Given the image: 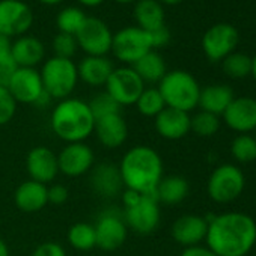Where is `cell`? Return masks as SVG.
<instances>
[{
    "label": "cell",
    "mask_w": 256,
    "mask_h": 256,
    "mask_svg": "<svg viewBox=\"0 0 256 256\" xmlns=\"http://www.w3.org/2000/svg\"><path fill=\"white\" fill-rule=\"evenodd\" d=\"M205 241L217 256H247L256 244V222L238 211L214 216L208 220Z\"/></svg>",
    "instance_id": "6da1fadb"
},
{
    "label": "cell",
    "mask_w": 256,
    "mask_h": 256,
    "mask_svg": "<svg viewBox=\"0 0 256 256\" xmlns=\"http://www.w3.org/2000/svg\"><path fill=\"white\" fill-rule=\"evenodd\" d=\"M125 188L140 194H156L163 178V160L151 146L138 145L128 150L118 166Z\"/></svg>",
    "instance_id": "7a4b0ae2"
},
{
    "label": "cell",
    "mask_w": 256,
    "mask_h": 256,
    "mask_svg": "<svg viewBox=\"0 0 256 256\" xmlns=\"http://www.w3.org/2000/svg\"><path fill=\"white\" fill-rule=\"evenodd\" d=\"M50 126L53 133L66 144L84 142L94 134L95 118L86 101L68 96L60 100L52 110Z\"/></svg>",
    "instance_id": "3957f363"
},
{
    "label": "cell",
    "mask_w": 256,
    "mask_h": 256,
    "mask_svg": "<svg viewBox=\"0 0 256 256\" xmlns=\"http://www.w3.org/2000/svg\"><path fill=\"white\" fill-rule=\"evenodd\" d=\"M164 100L166 107L190 113L199 104L200 86L198 80L187 71H168L157 88Z\"/></svg>",
    "instance_id": "277c9868"
},
{
    "label": "cell",
    "mask_w": 256,
    "mask_h": 256,
    "mask_svg": "<svg viewBox=\"0 0 256 256\" xmlns=\"http://www.w3.org/2000/svg\"><path fill=\"white\" fill-rule=\"evenodd\" d=\"M40 74L47 95L59 101L71 96L78 83V71L72 59L53 56L44 62Z\"/></svg>",
    "instance_id": "5b68a950"
},
{
    "label": "cell",
    "mask_w": 256,
    "mask_h": 256,
    "mask_svg": "<svg viewBox=\"0 0 256 256\" xmlns=\"http://www.w3.org/2000/svg\"><path fill=\"white\" fill-rule=\"evenodd\" d=\"M151 50L154 48L150 32L138 26H126L113 35L112 53L119 62L128 66H133Z\"/></svg>",
    "instance_id": "8992f818"
},
{
    "label": "cell",
    "mask_w": 256,
    "mask_h": 256,
    "mask_svg": "<svg viewBox=\"0 0 256 256\" xmlns=\"http://www.w3.org/2000/svg\"><path fill=\"white\" fill-rule=\"evenodd\" d=\"M246 178L235 164H222L212 170L206 182L208 196L217 204H229L241 196Z\"/></svg>",
    "instance_id": "52a82bcc"
},
{
    "label": "cell",
    "mask_w": 256,
    "mask_h": 256,
    "mask_svg": "<svg viewBox=\"0 0 256 256\" xmlns=\"http://www.w3.org/2000/svg\"><path fill=\"white\" fill-rule=\"evenodd\" d=\"M6 88L17 104L46 106L52 100L44 90L41 74L36 68H17Z\"/></svg>",
    "instance_id": "ba28073f"
},
{
    "label": "cell",
    "mask_w": 256,
    "mask_h": 256,
    "mask_svg": "<svg viewBox=\"0 0 256 256\" xmlns=\"http://www.w3.org/2000/svg\"><path fill=\"white\" fill-rule=\"evenodd\" d=\"M106 92L120 106H133L146 88L144 80L138 76L133 66L114 68L107 78Z\"/></svg>",
    "instance_id": "9c48e42d"
},
{
    "label": "cell",
    "mask_w": 256,
    "mask_h": 256,
    "mask_svg": "<svg viewBox=\"0 0 256 256\" xmlns=\"http://www.w3.org/2000/svg\"><path fill=\"white\" fill-rule=\"evenodd\" d=\"M77 46L88 56H106L112 52L113 34L98 17H88L82 29L76 34Z\"/></svg>",
    "instance_id": "30bf717a"
},
{
    "label": "cell",
    "mask_w": 256,
    "mask_h": 256,
    "mask_svg": "<svg viewBox=\"0 0 256 256\" xmlns=\"http://www.w3.org/2000/svg\"><path fill=\"white\" fill-rule=\"evenodd\" d=\"M156 194H142L140 200L132 206L124 208V220L126 228L140 235L154 232L160 223V206Z\"/></svg>",
    "instance_id": "8fae6325"
},
{
    "label": "cell",
    "mask_w": 256,
    "mask_h": 256,
    "mask_svg": "<svg viewBox=\"0 0 256 256\" xmlns=\"http://www.w3.org/2000/svg\"><path fill=\"white\" fill-rule=\"evenodd\" d=\"M95 236H96V247L106 252H112L119 248L128 234L126 223L124 220V216L118 210H106L102 211L95 224Z\"/></svg>",
    "instance_id": "7c38bea8"
},
{
    "label": "cell",
    "mask_w": 256,
    "mask_h": 256,
    "mask_svg": "<svg viewBox=\"0 0 256 256\" xmlns=\"http://www.w3.org/2000/svg\"><path fill=\"white\" fill-rule=\"evenodd\" d=\"M240 41L238 30L228 23L211 26L202 36V50L208 60L222 62L226 56L235 52Z\"/></svg>",
    "instance_id": "4fadbf2b"
},
{
    "label": "cell",
    "mask_w": 256,
    "mask_h": 256,
    "mask_svg": "<svg viewBox=\"0 0 256 256\" xmlns=\"http://www.w3.org/2000/svg\"><path fill=\"white\" fill-rule=\"evenodd\" d=\"M34 12L23 0H0V35L23 36L32 28Z\"/></svg>",
    "instance_id": "5bb4252c"
},
{
    "label": "cell",
    "mask_w": 256,
    "mask_h": 256,
    "mask_svg": "<svg viewBox=\"0 0 256 256\" xmlns=\"http://www.w3.org/2000/svg\"><path fill=\"white\" fill-rule=\"evenodd\" d=\"M95 162L94 151L84 142L66 144L58 154L59 172L70 178H77L88 174Z\"/></svg>",
    "instance_id": "9a60e30c"
},
{
    "label": "cell",
    "mask_w": 256,
    "mask_h": 256,
    "mask_svg": "<svg viewBox=\"0 0 256 256\" xmlns=\"http://www.w3.org/2000/svg\"><path fill=\"white\" fill-rule=\"evenodd\" d=\"M224 124L240 134L256 130V100L252 96H236L223 112Z\"/></svg>",
    "instance_id": "2e32d148"
},
{
    "label": "cell",
    "mask_w": 256,
    "mask_h": 256,
    "mask_svg": "<svg viewBox=\"0 0 256 256\" xmlns=\"http://www.w3.org/2000/svg\"><path fill=\"white\" fill-rule=\"evenodd\" d=\"M26 169L30 180L47 186L59 174L58 156L47 146H35L28 154Z\"/></svg>",
    "instance_id": "e0dca14e"
},
{
    "label": "cell",
    "mask_w": 256,
    "mask_h": 256,
    "mask_svg": "<svg viewBox=\"0 0 256 256\" xmlns=\"http://www.w3.org/2000/svg\"><path fill=\"white\" fill-rule=\"evenodd\" d=\"M94 133L104 148L116 150L125 144L128 138V126L122 114L114 113L95 119Z\"/></svg>",
    "instance_id": "ac0fdd59"
},
{
    "label": "cell",
    "mask_w": 256,
    "mask_h": 256,
    "mask_svg": "<svg viewBox=\"0 0 256 256\" xmlns=\"http://www.w3.org/2000/svg\"><path fill=\"white\" fill-rule=\"evenodd\" d=\"M190 119L187 112L164 107L156 118L154 125L157 133L168 140H180L190 133Z\"/></svg>",
    "instance_id": "d6986e66"
},
{
    "label": "cell",
    "mask_w": 256,
    "mask_h": 256,
    "mask_svg": "<svg viewBox=\"0 0 256 256\" xmlns=\"http://www.w3.org/2000/svg\"><path fill=\"white\" fill-rule=\"evenodd\" d=\"M208 230V220L198 214H186L175 220L172 224V236L174 240L184 246V247H193L199 246Z\"/></svg>",
    "instance_id": "ffe728a7"
},
{
    "label": "cell",
    "mask_w": 256,
    "mask_h": 256,
    "mask_svg": "<svg viewBox=\"0 0 256 256\" xmlns=\"http://www.w3.org/2000/svg\"><path fill=\"white\" fill-rule=\"evenodd\" d=\"M90 186L94 192L102 198H116L124 190L119 168L112 163H100L92 169Z\"/></svg>",
    "instance_id": "44dd1931"
},
{
    "label": "cell",
    "mask_w": 256,
    "mask_h": 256,
    "mask_svg": "<svg viewBox=\"0 0 256 256\" xmlns=\"http://www.w3.org/2000/svg\"><path fill=\"white\" fill-rule=\"evenodd\" d=\"M11 56L18 68H35L44 60L46 47L41 40L30 35H23L12 42Z\"/></svg>",
    "instance_id": "7402d4cb"
},
{
    "label": "cell",
    "mask_w": 256,
    "mask_h": 256,
    "mask_svg": "<svg viewBox=\"0 0 256 256\" xmlns=\"http://www.w3.org/2000/svg\"><path fill=\"white\" fill-rule=\"evenodd\" d=\"M113 70V62L106 56H86L77 65L78 80L94 88L104 86Z\"/></svg>",
    "instance_id": "603a6c76"
},
{
    "label": "cell",
    "mask_w": 256,
    "mask_h": 256,
    "mask_svg": "<svg viewBox=\"0 0 256 256\" xmlns=\"http://www.w3.org/2000/svg\"><path fill=\"white\" fill-rule=\"evenodd\" d=\"M14 202L18 206V210L24 212H36L41 211L47 204V186L36 182L34 180L22 182L16 193H14Z\"/></svg>",
    "instance_id": "cb8c5ba5"
},
{
    "label": "cell",
    "mask_w": 256,
    "mask_h": 256,
    "mask_svg": "<svg viewBox=\"0 0 256 256\" xmlns=\"http://www.w3.org/2000/svg\"><path fill=\"white\" fill-rule=\"evenodd\" d=\"M235 98L234 90L228 84H210L204 89H200L199 95V107L204 112L212 113L216 116L223 114V112L228 108V106Z\"/></svg>",
    "instance_id": "d4e9b609"
},
{
    "label": "cell",
    "mask_w": 256,
    "mask_h": 256,
    "mask_svg": "<svg viewBox=\"0 0 256 256\" xmlns=\"http://www.w3.org/2000/svg\"><path fill=\"white\" fill-rule=\"evenodd\" d=\"M133 17L138 23L136 26L146 32H154L166 26L164 10L158 0H138L133 10Z\"/></svg>",
    "instance_id": "484cf974"
},
{
    "label": "cell",
    "mask_w": 256,
    "mask_h": 256,
    "mask_svg": "<svg viewBox=\"0 0 256 256\" xmlns=\"http://www.w3.org/2000/svg\"><path fill=\"white\" fill-rule=\"evenodd\" d=\"M188 181L180 175L163 176L156 188V198L158 204L176 205L182 202L188 194Z\"/></svg>",
    "instance_id": "4316f807"
},
{
    "label": "cell",
    "mask_w": 256,
    "mask_h": 256,
    "mask_svg": "<svg viewBox=\"0 0 256 256\" xmlns=\"http://www.w3.org/2000/svg\"><path fill=\"white\" fill-rule=\"evenodd\" d=\"M133 70L138 72V76L144 80L145 84L146 83H160V80L168 72L166 62H164L163 56L156 50H151L142 59H139L133 65Z\"/></svg>",
    "instance_id": "83f0119b"
},
{
    "label": "cell",
    "mask_w": 256,
    "mask_h": 256,
    "mask_svg": "<svg viewBox=\"0 0 256 256\" xmlns=\"http://www.w3.org/2000/svg\"><path fill=\"white\" fill-rule=\"evenodd\" d=\"M68 242L71 247H74L76 250H90L94 247H96V236H95V228L94 224L89 223H76L70 228L68 230Z\"/></svg>",
    "instance_id": "f1b7e54d"
},
{
    "label": "cell",
    "mask_w": 256,
    "mask_h": 256,
    "mask_svg": "<svg viewBox=\"0 0 256 256\" xmlns=\"http://www.w3.org/2000/svg\"><path fill=\"white\" fill-rule=\"evenodd\" d=\"M224 74L230 78H246L252 74V58L241 52H234L222 60Z\"/></svg>",
    "instance_id": "f546056e"
},
{
    "label": "cell",
    "mask_w": 256,
    "mask_h": 256,
    "mask_svg": "<svg viewBox=\"0 0 256 256\" xmlns=\"http://www.w3.org/2000/svg\"><path fill=\"white\" fill-rule=\"evenodd\" d=\"M86 14L76 6H68L64 8L62 11H59L58 17H56V26L59 29V32L62 34H70L74 35L82 29L83 23L86 22Z\"/></svg>",
    "instance_id": "4dcf8cb0"
},
{
    "label": "cell",
    "mask_w": 256,
    "mask_h": 256,
    "mask_svg": "<svg viewBox=\"0 0 256 256\" xmlns=\"http://www.w3.org/2000/svg\"><path fill=\"white\" fill-rule=\"evenodd\" d=\"M136 107L140 114L146 118H156L166 107V104L157 88H145L136 101Z\"/></svg>",
    "instance_id": "1f68e13d"
},
{
    "label": "cell",
    "mask_w": 256,
    "mask_h": 256,
    "mask_svg": "<svg viewBox=\"0 0 256 256\" xmlns=\"http://www.w3.org/2000/svg\"><path fill=\"white\" fill-rule=\"evenodd\" d=\"M220 130V118L208 113V112H198L190 119V132H193L199 138H211L217 134Z\"/></svg>",
    "instance_id": "d6a6232c"
},
{
    "label": "cell",
    "mask_w": 256,
    "mask_h": 256,
    "mask_svg": "<svg viewBox=\"0 0 256 256\" xmlns=\"http://www.w3.org/2000/svg\"><path fill=\"white\" fill-rule=\"evenodd\" d=\"M230 154L240 163H252L256 160V140L250 134H240L230 144Z\"/></svg>",
    "instance_id": "836d02e7"
},
{
    "label": "cell",
    "mask_w": 256,
    "mask_h": 256,
    "mask_svg": "<svg viewBox=\"0 0 256 256\" xmlns=\"http://www.w3.org/2000/svg\"><path fill=\"white\" fill-rule=\"evenodd\" d=\"M88 104H89V108L95 119L108 116V114H114V113H120V106L106 90L94 95Z\"/></svg>",
    "instance_id": "e575fe53"
},
{
    "label": "cell",
    "mask_w": 256,
    "mask_h": 256,
    "mask_svg": "<svg viewBox=\"0 0 256 256\" xmlns=\"http://www.w3.org/2000/svg\"><path fill=\"white\" fill-rule=\"evenodd\" d=\"M77 48L78 46H77V40L74 35L59 32L53 40V52H54V56L58 58L72 59Z\"/></svg>",
    "instance_id": "d590c367"
},
{
    "label": "cell",
    "mask_w": 256,
    "mask_h": 256,
    "mask_svg": "<svg viewBox=\"0 0 256 256\" xmlns=\"http://www.w3.org/2000/svg\"><path fill=\"white\" fill-rule=\"evenodd\" d=\"M17 112V101L6 86H0V125L11 122Z\"/></svg>",
    "instance_id": "8d00e7d4"
},
{
    "label": "cell",
    "mask_w": 256,
    "mask_h": 256,
    "mask_svg": "<svg viewBox=\"0 0 256 256\" xmlns=\"http://www.w3.org/2000/svg\"><path fill=\"white\" fill-rule=\"evenodd\" d=\"M17 64L11 56V52L0 53V86H6L10 78L17 70Z\"/></svg>",
    "instance_id": "74e56055"
},
{
    "label": "cell",
    "mask_w": 256,
    "mask_h": 256,
    "mask_svg": "<svg viewBox=\"0 0 256 256\" xmlns=\"http://www.w3.org/2000/svg\"><path fill=\"white\" fill-rule=\"evenodd\" d=\"M32 256H66V252L62 244L56 241H46L34 250Z\"/></svg>",
    "instance_id": "f35d334b"
},
{
    "label": "cell",
    "mask_w": 256,
    "mask_h": 256,
    "mask_svg": "<svg viewBox=\"0 0 256 256\" xmlns=\"http://www.w3.org/2000/svg\"><path fill=\"white\" fill-rule=\"evenodd\" d=\"M68 188L62 184H53L50 187H47V198L48 202L53 205H62L66 202L68 199Z\"/></svg>",
    "instance_id": "ab89813d"
},
{
    "label": "cell",
    "mask_w": 256,
    "mask_h": 256,
    "mask_svg": "<svg viewBox=\"0 0 256 256\" xmlns=\"http://www.w3.org/2000/svg\"><path fill=\"white\" fill-rule=\"evenodd\" d=\"M151 35V42H152V48H162V47H166L169 42H170V32L166 26L154 30V32H150Z\"/></svg>",
    "instance_id": "60d3db41"
},
{
    "label": "cell",
    "mask_w": 256,
    "mask_h": 256,
    "mask_svg": "<svg viewBox=\"0 0 256 256\" xmlns=\"http://www.w3.org/2000/svg\"><path fill=\"white\" fill-rule=\"evenodd\" d=\"M180 256H217L214 252H211L206 246H193V247H186Z\"/></svg>",
    "instance_id": "b9f144b4"
},
{
    "label": "cell",
    "mask_w": 256,
    "mask_h": 256,
    "mask_svg": "<svg viewBox=\"0 0 256 256\" xmlns=\"http://www.w3.org/2000/svg\"><path fill=\"white\" fill-rule=\"evenodd\" d=\"M140 198H142V194H140V193H138V192H134V190H130V188H125V190L122 192V202H124V208L134 205L136 202H139V200H140Z\"/></svg>",
    "instance_id": "7bdbcfd3"
},
{
    "label": "cell",
    "mask_w": 256,
    "mask_h": 256,
    "mask_svg": "<svg viewBox=\"0 0 256 256\" xmlns=\"http://www.w3.org/2000/svg\"><path fill=\"white\" fill-rule=\"evenodd\" d=\"M11 46H12L11 38H8L5 35H0V53L11 52Z\"/></svg>",
    "instance_id": "ee69618b"
},
{
    "label": "cell",
    "mask_w": 256,
    "mask_h": 256,
    "mask_svg": "<svg viewBox=\"0 0 256 256\" xmlns=\"http://www.w3.org/2000/svg\"><path fill=\"white\" fill-rule=\"evenodd\" d=\"M77 2L83 6H88V8H95V6H100L104 0H77Z\"/></svg>",
    "instance_id": "f6af8a7d"
},
{
    "label": "cell",
    "mask_w": 256,
    "mask_h": 256,
    "mask_svg": "<svg viewBox=\"0 0 256 256\" xmlns=\"http://www.w3.org/2000/svg\"><path fill=\"white\" fill-rule=\"evenodd\" d=\"M0 256H10V247L2 238H0Z\"/></svg>",
    "instance_id": "bcb514c9"
},
{
    "label": "cell",
    "mask_w": 256,
    "mask_h": 256,
    "mask_svg": "<svg viewBox=\"0 0 256 256\" xmlns=\"http://www.w3.org/2000/svg\"><path fill=\"white\" fill-rule=\"evenodd\" d=\"M40 2L44 5H59V4L65 2V0H40Z\"/></svg>",
    "instance_id": "7dc6e473"
},
{
    "label": "cell",
    "mask_w": 256,
    "mask_h": 256,
    "mask_svg": "<svg viewBox=\"0 0 256 256\" xmlns=\"http://www.w3.org/2000/svg\"><path fill=\"white\" fill-rule=\"evenodd\" d=\"M158 2L163 5H178V4H181L182 2V0H158Z\"/></svg>",
    "instance_id": "c3c4849f"
},
{
    "label": "cell",
    "mask_w": 256,
    "mask_h": 256,
    "mask_svg": "<svg viewBox=\"0 0 256 256\" xmlns=\"http://www.w3.org/2000/svg\"><path fill=\"white\" fill-rule=\"evenodd\" d=\"M250 76H253V78L256 80V54L252 58V74Z\"/></svg>",
    "instance_id": "681fc988"
},
{
    "label": "cell",
    "mask_w": 256,
    "mask_h": 256,
    "mask_svg": "<svg viewBox=\"0 0 256 256\" xmlns=\"http://www.w3.org/2000/svg\"><path fill=\"white\" fill-rule=\"evenodd\" d=\"M114 2H118V4H124V5H126V4H133V2H138V0H114Z\"/></svg>",
    "instance_id": "f907efd6"
},
{
    "label": "cell",
    "mask_w": 256,
    "mask_h": 256,
    "mask_svg": "<svg viewBox=\"0 0 256 256\" xmlns=\"http://www.w3.org/2000/svg\"><path fill=\"white\" fill-rule=\"evenodd\" d=\"M253 133H254V134H253V138H254V140H256V130H254Z\"/></svg>",
    "instance_id": "816d5d0a"
}]
</instances>
